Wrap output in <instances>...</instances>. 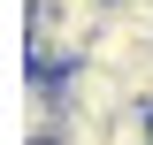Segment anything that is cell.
I'll use <instances>...</instances> for the list:
<instances>
[{"mask_svg":"<svg viewBox=\"0 0 153 145\" xmlns=\"http://www.w3.org/2000/svg\"><path fill=\"white\" fill-rule=\"evenodd\" d=\"M107 8H61V0H31V69H76L92 61Z\"/></svg>","mask_w":153,"mask_h":145,"instance_id":"obj_1","label":"cell"},{"mask_svg":"<svg viewBox=\"0 0 153 145\" xmlns=\"http://www.w3.org/2000/svg\"><path fill=\"white\" fill-rule=\"evenodd\" d=\"M138 99H146V107H153V61H146V69H138Z\"/></svg>","mask_w":153,"mask_h":145,"instance_id":"obj_2","label":"cell"},{"mask_svg":"<svg viewBox=\"0 0 153 145\" xmlns=\"http://www.w3.org/2000/svg\"><path fill=\"white\" fill-rule=\"evenodd\" d=\"M61 8H115V0H61Z\"/></svg>","mask_w":153,"mask_h":145,"instance_id":"obj_3","label":"cell"}]
</instances>
